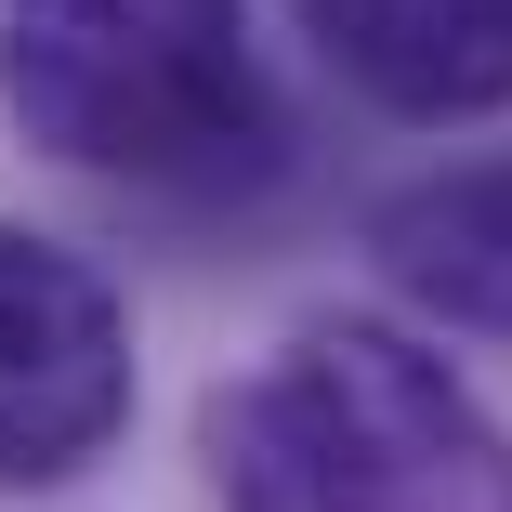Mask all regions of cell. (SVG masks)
<instances>
[{
    "mask_svg": "<svg viewBox=\"0 0 512 512\" xmlns=\"http://www.w3.org/2000/svg\"><path fill=\"white\" fill-rule=\"evenodd\" d=\"M197 447L224 512H512V434L486 394L381 316L289 329L211 394Z\"/></svg>",
    "mask_w": 512,
    "mask_h": 512,
    "instance_id": "obj_1",
    "label": "cell"
},
{
    "mask_svg": "<svg viewBox=\"0 0 512 512\" xmlns=\"http://www.w3.org/2000/svg\"><path fill=\"white\" fill-rule=\"evenodd\" d=\"M0 119L145 197L263 184L289 145L250 0H0Z\"/></svg>",
    "mask_w": 512,
    "mask_h": 512,
    "instance_id": "obj_2",
    "label": "cell"
},
{
    "mask_svg": "<svg viewBox=\"0 0 512 512\" xmlns=\"http://www.w3.org/2000/svg\"><path fill=\"white\" fill-rule=\"evenodd\" d=\"M132 421V316L66 237L0 224V486H66Z\"/></svg>",
    "mask_w": 512,
    "mask_h": 512,
    "instance_id": "obj_3",
    "label": "cell"
},
{
    "mask_svg": "<svg viewBox=\"0 0 512 512\" xmlns=\"http://www.w3.org/2000/svg\"><path fill=\"white\" fill-rule=\"evenodd\" d=\"M302 40L329 53L342 92L421 132L512 106V0H302Z\"/></svg>",
    "mask_w": 512,
    "mask_h": 512,
    "instance_id": "obj_4",
    "label": "cell"
},
{
    "mask_svg": "<svg viewBox=\"0 0 512 512\" xmlns=\"http://www.w3.org/2000/svg\"><path fill=\"white\" fill-rule=\"evenodd\" d=\"M368 263L421 302L434 329L512 342V158H460V171L394 184L368 211Z\"/></svg>",
    "mask_w": 512,
    "mask_h": 512,
    "instance_id": "obj_5",
    "label": "cell"
}]
</instances>
